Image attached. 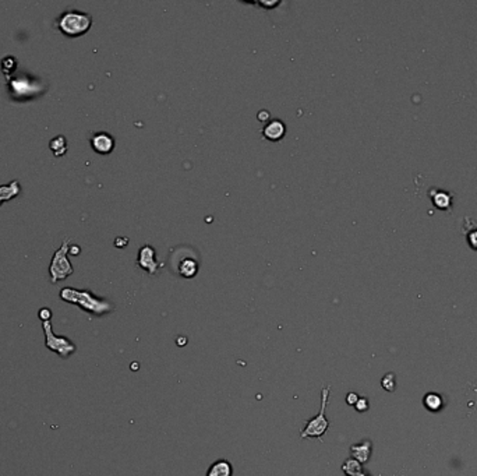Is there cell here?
Instances as JSON below:
<instances>
[{
  "label": "cell",
  "instance_id": "cell-1",
  "mask_svg": "<svg viewBox=\"0 0 477 476\" xmlns=\"http://www.w3.org/2000/svg\"><path fill=\"white\" fill-rule=\"evenodd\" d=\"M59 296L63 302L76 305L81 310L87 311L92 316H103L115 309L109 300L102 299L99 296L94 295L89 289H76L66 287L60 290Z\"/></svg>",
  "mask_w": 477,
  "mask_h": 476
},
{
  "label": "cell",
  "instance_id": "cell-2",
  "mask_svg": "<svg viewBox=\"0 0 477 476\" xmlns=\"http://www.w3.org/2000/svg\"><path fill=\"white\" fill-rule=\"evenodd\" d=\"M56 27L66 36H81L92 27V16L81 10H67L57 18Z\"/></svg>",
  "mask_w": 477,
  "mask_h": 476
},
{
  "label": "cell",
  "instance_id": "cell-3",
  "mask_svg": "<svg viewBox=\"0 0 477 476\" xmlns=\"http://www.w3.org/2000/svg\"><path fill=\"white\" fill-rule=\"evenodd\" d=\"M70 242H71L70 238L65 239L62 242V246L52 255V260H50V264H49V275H50L52 284L63 281V279L68 278L74 272L73 264H71V261L68 258Z\"/></svg>",
  "mask_w": 477,
  "mask_h": 476
},
{
  "label": "cell",
  "instance_id": "cell-4",
  "mask_svg": "<svg viewBox=\"0 0 477 476\" xmlns=\"http://www.w3.org/2000/svg\"><path fill=\"white\" fill-rule=\"evenodd\" d=\"M329 391L331 387L325 386L321 390V409L320 413L315 415L314 418H311L310 421L306 423V426L301 429L300 432V437L301 439H307V437H314L318 439L320 442H322V436L325 434V432L329 427V422L325 416V409L328 405V399H329Z\"/></svg>",
  "mask_w": 477,
  "mask_h": 476
},
{
  "label": "cell",
  "instance_id": "cell-5",
  "mask_svg": "<svg viewBox=\"0 0 477 476\" xmlns=\"http://www.w3.org/2000/svg\"><path fill=\"white\" fill-rule=\"evenodd\" d=\"M42 330H44L45 334V346L48 349H50L52 352H55L56 355H59L62 359H67L76 352V349H77L76 345L71 342L68 338L56 335L53 332L50 321L42 323Z\"/></svg>",
  "mask_w": 477,
  "mask_h": 476
},
{
  "label": "cell",
  "instance_id": "cell-6",
  "mask_svg": "<svg viewBox=\"0 0 477 476\" xmlns=\"http://www.w3.org/2000/svg\"><path fill=\"white\" fill-rule=\"evenodd\" d=\"M176 260V272L180 277L183 278H193L197 275L198 270H200V263L198 260L194 257L193 252L189 249H183V257L179 255L178 258L173 257Z\"/></svg>",
  "mask_w": 477,
  "mask_h": 476
},
{
  "label": "cell",
  "instance_id": "cell-7",
  "mask_svg": "<svg viewBox=\"0 0 477 476\" xmlns=\"http://www.w3.org/2000/svg\"><path fill=\"white\" fill-rule=\"evenodd\" d=\"M137 266L149 275H155L156 272L161 270L162 264L156 260L155 249L151 244H144L140 247L138 255H137Z\"/></svg>",
  "mask_w": 477,
  "mask_h": 476
},
{
  "label": "cell",
  "instance_id": "cell-8",
  "mask_svg": "<svg viewBox=\"0 0 477 476\" xmlns=\"http://www.w3.org/2000/svg\"><path fill=\"white\" fill-rule=\"evenodd\" d=\"M89 144L97 154L108 155L115 150L116 141L112 134L106 133V132H98L89 137Z\"/></svg>",
  "mask_w": 477,
  "mask_h": 476
},
{
  "label": "cell",
  "instance_id": "cell-9",
  "mask_svg": "<svg viewBox=\"0 0 477 476\" xmlns=\"http://www.w3.org/2000/svg\"><path fill=\"white\" fill-rule=\"evenodd\" d=\"M286 134V124L280 119H271L263 127V137L269 141H279Z\"/></svg>",
  "mask_w": 477,
  "mask_h": 476
},
{
  "label": "cell",
  "instance_id": "cell-10",
  "mask_svg": "<svg viewBox=\"0 0 477 476\" xmlns=\"http://www.w3.org/2000/svg\"><path fill=\"white\" fill-rule=\"evenodd\" d=\"M428 196L430 199L433 201V204L438 208V210H444V211H449L451 210V205H452V197L454 194L446 191V190H443V188H431L428 191Z\"/></svg>",
  "mask_w": 477,
  "mask_h": 476
},
{
  "label": "cell",
  "instance_id": "cell-11",
  "mask_svg": "<svg viewBox=\"0 0 477 476\" xmlns=\"http://www.w3.org/2000/svg\"><path fill=\"white\" fill-rule=\"evenodd\" d=\"M349 451H350L352 458H355L356 461H359L363 465V464H366L367 461L370 459V457H371L373 444H371V442H368V440H364L362 443H356L353 445H350Z\"/></svg>",
  "mask_w": 477,
  "mask_h": 476
},
{
  "label": "cell",
  "instance_id": "cell-12",
  "mask_svg": "<svg viewBox=\"0 0 477 476\" xmlns=\"http://www.w3.org/2000/svg\"><path fill=\"white\" fill-rule=\"evenodd\" d=\"M20 193H21V185L17 179L7 185H1L0 186V205L6 201L16 199Z\"/></svg>",
  "mask_w": 477,
  "mask_h": 476
},
{
  "label": "cell",
  "instance_id": "cell-13",
  "mask_svg": "<svg viewBox=\"0 0 477 476\" xmlns=\"http://www.w3.org/2000/svg\"><path fill=\"white\" fill-rule=\"evenodd\" d=\"M233 468L232 464L226 459H218L208 468L207 476H232Z\"/></svg>",
  "mask_w": 477,
  "mask_h": 476
},
{
  "label": "cell",
  "instance_id": "cell-14",
  "mask_svg": "<svg viewBox=\"0 0 477 476\" xmlns=\"http://www.w3.org/2000/svg\"><path fill=\"white\" fill-rule=\"evenodd\" d=\"M49 148L52 150L55 156H63L67 153V140L63 136H57L50 140Z\"/></svg>",
  "mask_w": 477,
  "mask_h": 476
},
{
  "label": "cell",
  "instance_id": "cell-15",
  "mask_svg": "<svg viewBox=\"0 0 477 476\" xmlns=\"http://www.w3.org/2000/svg\"><path fill=\"white\" fill-rule=\"evenodd\" d=\"M362 469H363V465L359 461H356L355 458H347L342 464V471L346 476H355L357 474H362Z\"/></svg>",
  "mask_w": 477,
  "mask_h": 476
},
{
  "label": "cell",
  "instance_id": "cell-16",
  "mask_svg": "<svg viewBox=\"0 0 477 476\" xmlns=\"http://www.w3.org/2000/svg\"><path fill=\"white\" fill-rule=\"evenodd\" d=\"M424 405L428 410H440L443 407V398L438 394H427L424 398Z\"/></svg>",
  "mask_w": 477,
  "mask_h": 476
},
{
  "label": "cell",
  "instance_id": "cell-17",
  "mask_svg": "<svg viewBox=\"0 0 477 476\" xmlns=\"http://www.w3.org/2000/svg\"><path fill=\"white\" fill-rule=\"evenodd\" d=\"M17 67V60L14 56H6L4 59H1V70L4 74L13 73Z\"/></svg>",
  "mask_w": 477,
  "mask_h": 476
},
{
  "label": "cell",
  "instance_id": "cell-18",
  "mask_svg": "<svg viewBox=\"0 0 477 476\" xmlns=\"http://www.w3.org/2000/svg\"><path fill=\"white\" fill-rule=\"evenodd\" d=\"M381 386H382L384 390H387V391H389V392H392V391L395 390V386H396V381H395L394 373H388V374H385V376L382 377V380H381Z\"/></svg>",
  "mask_w": 477,
  "mask_h": 476
},
{
  "label": "cell",
  "instance_id": "cell-19",
  "mask_svg": "<svg viewBox=\"0 0 477 476\" xmlns=\"http://www.w3.org/2000/svg\"><path fill=\"white\" fill-rule=\"evenodd\" d=\"M466 239L469 244H470V247L477 250V225H473V228L467 231Z\"/></svg>",
  "mask_w": 477,
  "mask_h": 476
},
{
  "label": "cell",
  "instance_id": "cell-20",
  "mask_svg": "<svg viewBox=\"0 0 477 476\" xmlns=\"http://www.w3.org/2000/svg\"><path fill=\"white\" fill-rule=\"evenodd\" d=\"M38 317L41 319L42 323H45V321H50V319H52V310H50L49 307H42L41 310L38 311Z\"/></svg>",
  "mask_w": 477,
  "mask_h": 476
},
{
  "label": "cell",
  "instance_id": "cell-21",
  "mask_svg": "<svg viewBox=\"0 0 477 476\" xmlns=\"http://www.w3.org/2000/svg\"><path fill=\"white\" fill-rule=\"evenodd\" d=\"M355 408L357 412H366V410L368 409V401H367L366 398H363V397L359 398L357 404L355 405Z\"/></svg>",
  "mask_w": 477,
  "mask_h": 476
},
{
  "label": "cell",
  "instance_id": "cell-22",
  "mask_svg": "<svg viewBox=\"0 0 477 476\" xmlns=\"http://www.w3.org/2000/svg\"><path fill=\"white\" fill-rule=\"evenodd\" d=\"M359 398H360V397H359L356 392H349V394L346 395V404L355 407L356 404H357V401H359Z\"/></svg>",
  "mask_w": 477,
  "mask_h": 476
},
{
  "label": "cell",
  "instance_id": "cell-23",
  "mask_svg": "<svg viewBox=\"0 0 477 476\" xmlns=\"http://www.w3.org/2000/svg\"><path fill=\"white\" fill-rule=\"evenodd\" d=\"M269 118V113L266 111H260V113H258V119L261 120V122H268L266 119Z\"/></svg>",
  "mask_w": 477,
  "mask_h": 476
},
{
  "label": "cell",
  "instance_id": "cell-24",
  "mask_svg": "<svg viewBox=\"0 0 477 476\" xmlns=\"http://www.w3.org/2000/svg\"><path fill=\"white\" fill-rule=\"evenodd\" d=\"M80 252H81V249L78 247L77 244H74V246H70V249H68V255H80Z\"/></svg>",
  "mask_w": 477,
  "mask_h": 476
},
{
  "label": "cell",
  "instance_id": "cell-25",
  "mask_svg": "<svg viewBox=\"0 0 477 476\" xmlns=\"http://www.w3.org/2000/svg\"><path fill=\"white\" fill-rule=\"evenodd\" d=\"M355 476H368L367 474H364V472H362V474H357V475H355Z\"/></svg>",
  "mask_w": 477,
  "mask_h": 476
}]
</instances>
